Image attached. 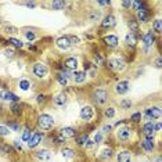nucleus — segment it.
<instances>
[{"label":"nucleus","instance_id":"nucleus-1","mask_svg":"<svg viewBox=\"0 0 162 162\" xmlns=\"http://www.w3.org/2000/svg\"><path fill=\"white\" fill-rule=\"evenodd\" d=\"M92 99H93V101L96 103L97 105H103L108 101L110 94H108V92L105 89H96V90H93Z\"/></svg>","mask_w":162,"mask_h":162},{"label":"nucleus","instance_id":"nucleus-2","mask_svg":"<svg viewBox=\"0 0 162 162\" xmlns=\"http://www.w3.org/2000/svg\"><path fill=\"white\" fill-rule=\"evenodd\" d=\"M38 126L42 130H50L54 126V118L49 114H42L38 118Z\"/></svg>","mask_w":162,"mask_h":162},{"label":"nucleus","instance_id":"nucleus-3","mask_svg":"<svg viewBox=\"0 0 162 162\" xmlns=\"http://www.w3.org/2000/svg\"><path fill=\"white\" fill-rule=\"evenodd\" d=\"M107 67L111 69V71H114V72H121V71H123V69L126 68V64H125V61H123L122 58L111 57L110 60L107 61Z\"/></svg>","mask_w":162,"mask_h":162},{"label":"nucleus","instance_id":"nucleus-4","mask_svg":"<svg viewBox=\"0 0 162 162\" xmlns=\"http://www.w3.org/2000/svg\"><path fill=\"white\" fill-rule=\"evenodd\" d=\"M32 72H33V75H35L36 78L43 79V78H46V76H47L49 69H47V67H46L43 63H36L35 65H33V68H32Z\"/></svg>","mask_w":162,"mask_h":162},{"label":"nucleus","instance_id":"nucleus-5","mask_svg":"<svg viewBox=\"0 0 162 162\" xmlns=\"http://www.w3.org/2000/svg\"><path fill=\"white\" fill-rule=\"evenodd\" d=\"M132 137V129L129 126H122L117 130V139L121 141H128Z\"/></svg>","mask_w":162,"mask_h":162},{"label":"nucleus","instance_id":"nucleus-6","mask_svg":"<svg viewBox=\"0 0 162 162\" xmlns=\"http://www.w3.org/2000/svg\"><path fill=\"white\" fill-rule=\"evenodd\" d=\"M79 117H81L82 121H86V122L92 121V119H93V117H94L93 107H90V105H85V107H82L81 112H79Z\"/></svg>","mask_w":162,"mask_h":162},{"label":"nucleus","instance_id":"nucleus-7","mask_svg":"<svg viewBox=\"0 0 162 162\" xmlns=\"http://www.w3.org/2000/svg\"><path fill=\"white\" fill-rule=\"evenodd\" d=\"M144 115H146V118H147L148 121H151V119H159V118H161V108H159V107L147 108V110L144 111Z\"/></svg>","mask_w":162,"mask_h":162},{"label":"nucleus","instance_id":"nucleus-8","mask_svg":"<svg viewBox=\"0 0 162 162\" xmlns=\"http://www.w3.org/2000/svg\"><path fill=\"white\" fill-rule=\"evenodd\" d=\"M61 137L65 140V139H74L78 136V132H76L75 128H71V126H65V128H63V129L60 130V135Z\"/></svg>","mask_w":162,"mask_h":162},{"label":"nucleus","instance_id":"nucleus-9","mask_svg":"<svg viewBox=\"0 0 162 162\" xmlns=\"http://www.w3.org/2000/svg\"><path fill=\"white\" fill-rule=\"evenodd\" d=\"M130 90V82L129 81H119L115 85V93L117 94H125Z\"/></svg>","mask_w":162,"mask_h":162},{"label":"nucleus","instance_id":"nucleus-10","mask_svg":"<svg viewBox=\"0 0 162 162\" xmlns=\"http://www.w3.org/2000/svg\"><path fill=\"white\" fill-rule=\"evenodd\" d=\"M42 139H43V133H33L32 137L29 139V141H28V147L29 148H36L38 146H39L40 143H42Z\"/></svg>","mask_w":162,"mask_h":162},{"label":"nucleus","instance_id":"nucleus-11","mask_svg":"<svg viewBox=\"0 0 162 162\" xmlns=\"http://www.w3.org/2000/svg\"><path fill=\"white\" fill-rule=\"evenodd\" d=\"M117 25V18L112 14H108L104 17V20L101 21V27L105 28V29H110V28H114Z\"/></svg>","mask_w":162,"mask_h":162},{"label":"nucleus","instance_id":"nucleus-12","mask_svg":"<svg viewBox=\"0 0 162 162\" xmlns=\"http://www.w3.org/2000/svg\"><path fill=\"white\" fill-rule=\"evenodd\" d=\"M103 42L105 43V46H108V47H117L118 45H119V39H118L117 35H107L103 38Z\"/></svg>","mask_w":162,"mask_h":162},{"label":"nucleus","instance_id":"nucleus-13","mask_svg":"<svg viewBox=\"0 0 162 162\" xmlns=\"http://www.w3.org/2000/svg\"><path fill=\"white\" fill-rule=\"evenodd\" d=\"M148 14H150L148 9L146 7V4H144V3H141V7L139 9V11H137V20H139L140 22H147Z\"/></svg>","mask_w":162,"mask_h":162},{"label":"nucleus","instance_id":"nucleus-14","mask_svg":"<svg viewBox=\"0 0 162 162\" xmlns=\"http://www.w3.org/2000/svg\"><path fill=\"white\" fill-rule=\"evenodd\" d=\"M143 133H144V136H146V139H153L154 137V133H155L154 123L153 122L144 123V126H143Z\"/></svg>","mask_w":162,"mask_h":162},{"label":"nucleus","instance_id":"nucleus-15","mask_svg":"<svg viewBox=\"0 0 162 162\" xmlns=\"http://www.w3.org/2000/svg\"><path fill=\"white\" fill-rule=\"evenodd\" d=\"M56 45H57V47L61 49V50H68V49L71 47L69 36H61V38H58L57 42H56Z\"/></svg>","mask_w":162,"mask_h":162},{"label":"nucleus","instance_id":"nucleus-16","mask_svg":"<svg viewBox=\"0 0 162 162\" xmlns=\"http://www.w3.org/2000/svg\"><path fill=\"white\" fill-rule=\"evenodd\" d=\"M51 157H53V153L50 150H40L36 153V158L42 162H49L51 159Z\"/></svg>","mask_w":162,"mask_h":162},{"label":"nucleus","instance_id":"nucleus-17","mask_svg":"<svg viewBox=\"0 0 162 162\" xmlns=\"http://www.w3.org/2000/svg\"><path fill=\"white\" fill-rule=\"evenodd\" d=\"M64 68L68 69V71H76V68H78V60L75 57H68L64 61Z\"/></svg>","mask_w":162,"mask_h":162},{"label":"nucleus","instance_id":"nucleus-18","mask_svg":"<svg viewBox=\"0 0 162 162\" xmlns=\"http://www.w3.org/2000/svg\"><path fill=\"white\" fill-rule=\"evenodd\" d=\"M143 42L146 45V47H151L155 42V36H154V32L153 31H147V32L143 35Z\"/></svg>","mask_w":162,"mask_h":162},{"label":"nucleus","instance_id":"nucleus-19","mask_svg":"<svg viewBox=\"0 0 162 162\" xmlns=\"http://www.w3.org/2000/svg\"><path fill=\"white\" fill-rule=\"evenodd\" d=\"M141 147H143L144 151H147V153H151V151L155 148L154 137H153V139H144V140L141 141Z\"/></svg>","mask_w":162,"mask_h":162},{"label":"nucleus","instance_id":"nucleus-20","mask_svg":"<svg viewBox=\"0 0 162 162\" xmlns=\"http://www.w3.org/2000/svg\"><path fill=\"white\" fill-rule=\"evenodd\" d=\"M72 78H74V81H75V83H85L87 79V74L85 71H75V74L72 75Z\"/></svg>","mask_w":162,"mask_h":162},{"label":"nucleus","instance_id":"nucleus-21","mask_svg":"<svg viewBox=\"0 0 162 162\" xmlns=\"http://www.w3.org/2000/svg\"><path fill=\"white\" fill-rule=\"evenodd\" d=\"M137 36L139 35H136L133 32H128L125 36V43L128 46H130V47H135L136 43H137Z\"/></svg>","mask_w":162,"mask_h":162},{"label":"nucleus","instance_id":"nucleus-22","mask_svg":"<svg viewBox=\"0 0 162 162\" xmlns=\"http://www.w3.org/2000/svg\"><path fill=\"white\" fill-rule=\"evenodd\" d=\"M0 99L2 100H6V101H18V97L15 94H13L11 92H7V90H3L2 93H0Z\"/></svg>","mask_w":162,"mask_h":162},{"label":"nucleus","instance_id":"nucleus-23","mask_svg":"<svg viewBox=\"0 0 162 162\" xmlns=\"http://www.w3.org/2000/svg\"><path fill=\"white\" fill-rule=\"evenodd\" d=\"M53 101H54V104L56 105H58V107H61V105H64L67 103V94L65 93H60V94H57V96L53 99Z\"/></svg>","mask_w":162,"mask_h":162},{"label":"nucleus","instance_id":"nucleus-24","mask_svg":"<svg viewBox=\"0 0 162 162\" xmlns=\"http://www.w3.org/2000/svg\"><path fill=\"white\" fill-rule=\"evenodd\" d=\"M100 17H101V14H100V11H97V10H90L89 14H87V20H89L90 22L99 21Z\"/></svg>","mask_w":162,"mask_h":162},{"label":"nucleus","instance_id":"nucleus-25","mask_svg":"<svg viewBox=\"0 0 162 162\" xmlns=\"http://www.w3.org/2000/svg\"><path fill=\"white\" fill-rule=\"evenodd\" d=\"M130 153L129 151H121L119 154H118V157H117V159H118V162H130Z\"/></svg>","mask_w":162,"mask_h":162},{"label":"nucleus","instance_id":"nucleus-26","mask_svg":"<svg viewBox=\"0 0 162 162\" xmlns=\"http://www.w3.org/2000/svg\"><path fill=\"white\" fill-rule=\"evenodd\" d=\"M61 155L64 157V158H74L75 157V151L72 150V148H63L61 150Z\"/></svg>","mask_w":162,"mask_h":162},{"label":"nucleus","instance_id":"nucleus-27","mask_svg":"<svg viewBox=\"0 0 162 162\" xmlns=\"http://www.w3.org/2000/svg\"><path fill=\"white\" fill-rule=\"evenodd\" d=\"M65 6H67V3L63 2V0H54L53 3H51V7H53L54 10H63Z\"/></svg>","mask_w":162,"mask_h":162},{"label":"nucleus","instance_id":"nucleus-28","mask_svg":"<svg viewBox=\"0 0 162 162\" xmlns=\"http://www.w3.org/2000/svg\"><path fill=\"white\" fill-rule=\"evenodd\" d=\"M87 141H89V136H87L86 133L82 136H76V144H78V146H85Z\"/></svg>","mask_w":162,"mask_h":162},{"label":"nucleus","instance_id":"nucleus-29","mask_svg":"<svg viewBox=\"0 0 162 162\" xmlns=\"http://www.w3.org/2000/svg\"><path fill=\"white\" fill-rule=\"evenodd\" d=\"M94 63H96L97 65H104V64H105L104 56H103L101 53H96V54H94Z\"/></svg>","mask_w":162,"mask_h":162},{"label":"nucleus","instance_id":"nucleus-30","mask_svg":"<svg viewBox=\"0 0 162 162\" xmlns=\"http://www.w3.org/2000/svg\"><path fill=\"white\" fill-rule=\"evenodd\" d=\"M153 28H154V32L155 33H161L162 32V21L161 20H155L153 22Z\"/></svg>","mask_w":162,"mask_h":162},{"label":"nucleus","instance_id":"nucleus-31","mask_svg":"<svg viewBox=\"0 0 162 162\" xmlns=\"http://www.w3.org/2000/svg\"><path fill=\"white\" fill-rule=\"evenodd\" d=\"M128 25H129V28H130V32H133V33H136V35H137V32H139V25H137V22H136L135 20H129Z\"/></svg>","mask_w":162,"mask_h":162},{"label":"nucleus","instance_id":"nucleus-32","mask_svg":"<svg viewBox=\"0 0 162 162\" xmlns=\"http://www.w3.org/2000/svg\"><path fill=\"white\" fill-rule=\"evenodd\" d=\"M112 157V150L111 148H105V150L101 151V155H100V158L103 159H110Z\"/></svg>","mask_w":162,"mask_h":162},{"label":"nucleus","instance_id":"nucleus-33","mask_svg":"<svg viewBox=\"0 0 162 162\" xmlns=\"http://www.w3.org/2000/svg\"><path fill=\"white\" fill-rule=\"evenodd\" d=\"M32 135H33L32 130L28 129V128H27V129L24 130V133H22V137H21V139H22V141H27V143H28V141H29V139L32 137Z\"/></svg>","mask_w":162,"mask_h":162},{"label":"nucleus","instance_id":"nucleus-34","mask_svg":"<svg viewBox=\"0 0 162 162\" xmlns=\"http://www.w3.org/2000/svg\"><path fill=\"white\" fill-rule=\"evenodd\" d=\"M9 129H13L14 132H20L21 125H20L18 122H15V121H11V122H9Z\"/></svg>","mask_w":162,"mask_h":162},{"label":"nucleus","instance_id":"nucleus-35","mask_svg":"<svg viewBox=\"0 0 162 162\" xmlns=\"http://www.w3.org/2000/svg\"><path fill=\"white\" fill-rule=\"evenodd\" d=\"M29 87H31V82L28 81V79H22V81L20 82V89L21 90H25V92H27Z\"/></svg>","mask_w":162,"mask_h":162},{"label":"nucleus","instance_id":"nucleus-36","mask_svg":"<svg viewBox=\"0 0 162 162\" xmlns=\"http://www.w3.org/2000/svg\"><path fill=\"white\" fill-rule=\"evenodd\" d=\"M9 42H10V43H13V46H15V47H18V49L24 47V43H22L21 40L15 39V38H9Z\"/></svg>","mask_w":162,"mask_h":162},{"label":"nucleus","instance_id":"nucleus-37","mask_svg":"<svg viewBox=\"0 0 162 162\" xmlns=\"http://www.w3.org/2000/svg\"><path fill=\"white\" fill-rule=\"evenodd\" d=\"M104 115L107 118H114L115 117V108L114 107H110V108H107L104 111Z\"/></svg>","mask_w":162,"mask_h":162},{"label":"nucleus","instance_id":"nucleus-38","mask_svg":"<svg viewBox=\"0 0 162 162\" xmlns=\"http://www.w3.org/2000/svg\"><path fill=\"white\" fill-rule=\"evenodd\" d=\"M0 151H2L3 154H9L10 151H11V147L6 143H0Z\"/></svg>","mask_w":162,"mask_h":162},{"label":"nucleus","instance_id":"nucleus-39","mask_svg":"<svg viewBox=\"0 0 162 162\" xmlns=\"http://www.w3.org/2000/svg\"><path fill=\"white\" fill-rule=\"evenodd\" d=\"M57 81H58V83H60L61 86H67V83H68V79H67L63 74H58L57 75Z\"/></svg>","mask_w":162,"mask_h":162},{"label":"nucleus","instance_id":"nucleus-40","mask_svg":"<svg viewBox=\"0 0 162 162\" xmlns=\"http://www.w3.org/2000/svg\"><path fill=\"white\" fill-rule=\"evenodd\" d=\"M11 112L13 114H21V107H20V104L18 103H14V104H11Z\"/></svg>","mask_w":162,"mask_h":162},{"label":"nucleus","instance_id":"nucleus-41","mask_svg":"<svg viewBox=\"0 0 162 162\" xmlns=\"http://www.w3.org/2000/svg\"><path fill=\"white\" fill-rule=\"evenodd\" d=\"M130 121L135 123H139L141 121V112H135V114L130 117Z\"/></svg>","mask_w":162,"mask_h":162},{"label":"nucleus","instance_id":"nucleus-42","mask_svg":"<svg viewBox=\"0 0 162 162\" xmlns=\"http://www.w3.org/2000/svg\"><path fill=\"white\" fill-rule=\"evenodd\" d=\"M121 107H122L123 110H129V108L132 107V101H130V100H122V101H121Z\"/></svg>","mask_w":162,"mask_h":162},{"label":"nucleus","instance_id":"nucleus-43","mask_svg":"<svg viewBox=\"0 0 162 162\" xmlns=\"http://www.w3.org/2000/svg\"><path fill=\"white\" fill-rule=\"evenodd\" d=\"M25 38H27L28 40H35L36 35H35V32H32V31H27V32H25Z\"/></svg>","mask_w":162,"mask_h":162},{"label":"nucleus","instance_id":"nucleus-44","mask_svg":"<svg viewBox=\"0 0 162 162\" xmlns=\"http://www.w3.org/2000/svg\"><path fill=\"white\" fill-rule=\"evenodd\" d=\"M10 133V129L7 126H2L0 125V136H7Z\"/></svg>","mask_w":162,"mask_h":162},{"label":"nucleus","instance_id":"nucleus-45","mask_svg":"<svg viewBox=\"0 0 162 162\" xmlns=\"http://www.w3.org/2000/svg\"><path fill=\"white\" fill-rule=\"evenodd\" d=\"M4 56H6L7 58H13L15 56V53H14V50H11V49H6V50H4Z\"/></svg>","mask_w":162,"mask_h":162},{"label":"nucleus","instance_id":"nucleus-46","mask_svg":"<svg viewBox=\"0 0 162 162\" xmlns=\"http://www.w3.org/2000/svg\"><path fill=\"white\" fill-rule=\"evenodd\" d=\"M4 31H6L7 33H17V32H18L17 28H15V27H11V25H7Z\"/></svg>","mask_w":162,"mask_h":162},{"label":"nucleus","instance_id":"nucleus-47","mask_svg":"<svg viewBox=\"0 0 162 162\" xmlns=\"http://www.w3.org/2000/svg\"><path fill=\"white\" fill-rule=\"evenodd\" d=\"M53 141H54V144H56V146H58V144L64 143V139L61 137V136H57V137H54V139H53Z\"/></svg>","mask_w":162,"mask_h":162},{"label":"nucleus","instance_id":"nucleus-48","mask_svg":"<svg viewBox=\"0 0 162 162\" xmlns=\"http://www.w3.org/2000/svg\"><path fill=\"white\" fill-rule=\"evenodd\" d=\"M132 7H133L135 11H139V9L141 7V3H140V2H132Z\"/></svg>","mask_w":162,"mask_h":162},{"label":"nucleus","instance_id":"nucleus-49","mask_svg":"<svg viewBox=\"0 0 162 162\" xmlns=\"http://www.w3.org/2000/svg\"><path fill=\"white\" fill-rule=\"evenodd\" d=\"M103 140V135H101V133H97V135H96V137H94V143H100V141H101Z\"/></svg>","mask_w":162,"mask_h":162},{"label":"nucleus","instance_id":"nucleus-50","mask_svg":"<svg viewBox=\"0 0 162 162\" xmlns=\"http://www.w3.org/2000/svg\"><path fill=\"white\" fill-rule=\"evenodd\" d=\"M14 147L17 151H22V147H21V143H20V141H14Z\"/></svg>","mask_w":162,"mask_h":162},{"label":"nucleus","instance_id":"nucleus-51","mask_svg":"<svg viewBox=\"0 0 162 162\" xmlns=\"http://www.w3.org/2000/svg\"><path fill=\"white\" fill-rule=\"evenodd\" d=\"M111 129H112V126H111V125H105L104 128H103V132L110 133V132H111Z\"/></svg>","mask_w":162,"mask_h":162},{"label":"nucleus","instance_id":"nucleus-52","mask_svg":"<svg viewBox=\"0 0 162 162\" xmlns=\"http://www.w3.org/2000/svg\"><path fill=\"white\" fill-rule=\"evenodd\" d=\"M122 6L125 7V9H129V7H132V2H123Z\"/></svg>","mask_w":162,"mask_h":162},{"label":"nucleus","instance_id":"nucleus-53","mask_svg":"<svg viewBox=\"0 0 162 162\" xmlns=\"http://www.w3.org/2000/svg\"><path fill=\"white\" fill-rule=\"evenodd\" d=\"M36 100H38V103H39V104H40V103H43V101H45V96H43V94H39V96H38V99H36Z\"/></svg>","mask_w":162,"mask_h":162},{"label":"nucleus","instance_id":"nucleus-54","mask_svg":"<svg viewBox=\"0 0 162 162\" xmlns=\"http://www.w3.org/2000/svg\"><path fill=\"white\" fill-rule=\"evenodd\" d=\"M99 4H100V6H103V7H104V6H110V2H99Z\"/></svg>","mask_w":162,"mask_h":162},{"label":"nucleus","instance_id":"nucleus-55","mask_svg":"<svg viewBox=\"0 0 162 162\" xmlns=\"http://www.w3.org/2000/svg\"><path fill=\"white\" fill-rule=\"evenodd\" d=\"M161 57H158V60H157V68H161Z\"/></svg>","mask_w":162,"mask_h":162},{"label":"nucleus","instance_id":"nucleus-56","mask_svg":"<svg viewBox=\"0 0 162 162\" xmlns=\"http://www.w3.org/2000/svg\"><path fill=\"white\" fill-rule=\"evenodd\" d=\"M155 162H162V158H161V155H158V157H157Z\"/></svg>","mask_w":162,"mask_h":162},{"label":"nucleus","instance_id":"nucleus-57","mask_svg":"<svg viewBox=\"0 0 162 162\" xmlns=\"http://www.w3.org/2000/svg\"><path fill=\"white\" fill-rule=\"evenodd\" d=\"M27 6H28V7H35L36 4H35V3H27Z\"/></svg>","mask_w":162,"mask_h":162},{"label":"nucleus","instance_id":"nucleus-58","mask_svg":"<svg viewBox=\"0 0 162 162\" xmlns=\"http://www.w3.org/2000/svg\"><path fill=\"white\" fill-rule=\"evenodd\" d=\"M0 25H2V18H0Z\"/></svg>","mask_w":162,"mask_h":162}]
</instances>
